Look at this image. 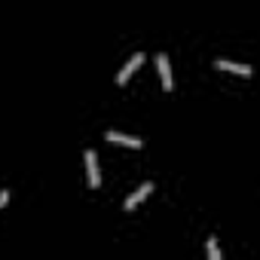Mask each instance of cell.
Masks as SVG:
<instances>
[{
    "instance_id": "obj_1",
    "label": "cell",
    "mask_w": 260,
    "mask_h": 260,
    "mask_svg": "<svg viewBox=\"0 0 260 260\" xmlns=\"http://www.w3.org/2000/svg\"><path fill=\"white\" fill-rule=\"evenodd\" d=\"M141 64H144V52H135L132 58H128V61L122 64V71L116 74V83H119V86H125V83H128V77H132V74H135Z\"/></svg>"
},
{
    "instance_id": "obj_5",
    "label": "cell",
    "mask_w": 260,
    "mask_h": 260,
    "mask_svg": "<svg viewBox=\"0 0 260 260\" xmlns=\"http://www.w3.org/2000/svg\"><path fill=\"white\" fill-rule=\"evenodd\" d=\"M150 190H153V184H150V181H147V184H141L132 196L125 199V211H135V208H138V202H144V199L150 196Z\"/></svg>"
},
{
    "instance_id": "obj_8",
    "label": "cell",
    "mask_w": 260,
    "mask_h": 260,
    "mask_svg": "<svg viewBox=\"0 0 260 260\" xmlns=\"http://www.w3.org/2000/svg\"><path fill=\"white\" fill-rule=\"evenodd\" d=\"M7 202H10V193H7V190H4V193H0V208H4V205H7Z\"/></svg>"
},
{
    "instance_id": "obj_7",
    "label": "cell",
    "mask_w": 260,
    "mask_h": 260,
    "mask_svg": "<svg viewBox=\"0 0 260 260\" xmlns=\"http://www.w3.org/2000/svg\"><path fill=\"white\" fill-rule=\"evenodd\" d=\"M205 251H208V260H220V248H217L214 239H208V248H205Z\"/></svg>"
},
{
    "instance_id": "obj_2",
    "label": "cell",
    "mask_w": 260,
    "mask_h": 260,
    "mask_svg": "<svg viewBox=\"0 0 260 260\" xmlns=\"http://www.w3.org/2000/svg\"><path fill=\"white\" fill-rule=\"evenodd\" d=\"M83 159H86V172H89V187H92V190H98V184H101L98 153H95V150H86V153H83Z\"/></svg>"
},
{
    "instance_id": "obj_3",
    "label": "cell",
    "mask_w": 260,
    "mask_h": 260,
    "mask_svg": "<svg viewBox=\"0 0 260 260\" xmlns=\"http://www.w3.org/2000/svg\"><path fill=\"white\" fill-rule=\"evenodd\" d=\"M104 138H107L110 144H125V147H141V144H144L141 138H135V135H122V132H113V128H107Z\"/></svg>"
},
{
    "instance_id": "obj_4",
    "label": "cell",
    "mask_w": 260,
    "mask_h": 260,
    "mask_svg": "<svg viewBox=\"0 0 260 260\" xmlns=\"http://www.w3.org/2000/svg\"><path fill=\"white\" fill-rule=\"evenodd\" d=\"M156 68H159V77H162V89L172 92V64H169V55L166 52L156 55Z\"/></svg>"
},
{
    "instance_id": "obj_6",
    "label": "cell",
    "mask_w": 260,
    "mask_h": 260,
    "mask_svg": "<svg viewBox=\"0 0 260 260\" xmlns=\"http://www.w3.org/2000/svg\"><path fill=\"white\" fill-rule=\"evenodd\" d=\"M214 64H217L220 71H236V74H242V77H248V74H251V68H248V64H236V61H230V58H217Z\"/></svg>"
}]
</instances>
